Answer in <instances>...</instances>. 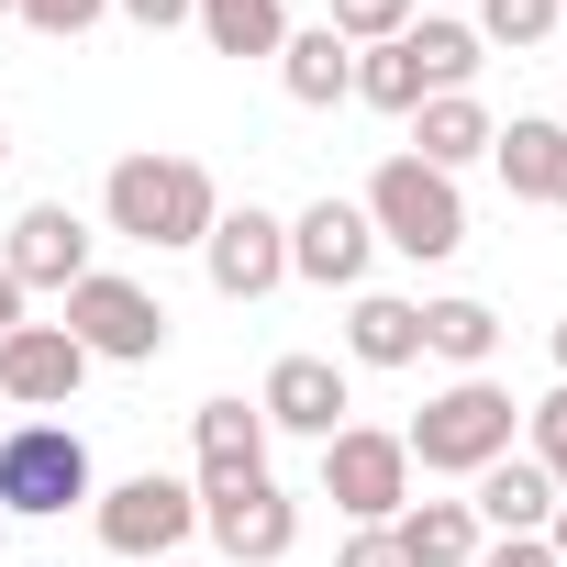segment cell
Wrapping results in <instances>:
<instances>
[{
  "label": "cell",
  "mask_w": 567,
  "mask_h": 567,
  "mask_svg": "<svg viewBox=\"0 0 567 567\" xmlns=\"http://www.w3.org/2000/svg\"><path fill=\"white\" fill-rule=\"evenodd\" d=\"M423 357H445L456 379H489V357H501V312H489V301H467V290L423 301Z\"/></svg>",
  "instance_id": "21"
},
{
  "label": "cell",
  "mask_w": 567,
  "mask_h": 567,
  "mask_svg": "<svg viewBox=\"0 0 567 567\" xmlns=\"http://www.w3.org/2000/svg\"><path fill=\"white\" fill-rule=\"evenodd\" d=\"M12 323H23V278L0 267V334H12Z\"/></svg>",
  "instance_id": "32"
},
{
  "label": "cell",
  "mask_w": 567,
  "mask_h": 567,
  "mask_svg": "<svg viewBox=\"0 0 567 567\" xmlns=\"http://www.w3.org/2000/svg\"><path fill=\"white\" fill-rule=\"evenodd\" d=\"M357 101H368V112H401V123L434 101V79H423V56H412V23H401L390 45H357Z\"/></svg>",
  "instance_id": "22"
},
{
  "label": "cell",
  "mask_w": 567,
  "mask_h": 567,
  "mask_svg": "<svg viewBox=\"0 0 567 567\" xmlns=\"http://www.w3.org/2000/svg\"><path fill=\"white\" fill-rule=\"evenodd\" d=\"M323 501H334L346 523H401V501H412V445H401L390 423L323 434Z\"/></svg>",
  "instance_id": "8"
},
{
  "label": "cell",
  "mask_w": 567,
  "mask_h": 567,
  "mask_svg": "<svg viewBox=\"0 0 567 567\" xmlns=\"http://www.w3.org/2000/svg\"><path fill=\"white\" fill-rule=\"evenodd\" d=\"M390 545H401V567H478V512L467 501H401V523H390Z\"/></svg>",
  "instance_id": "18"
},
{
  "label": "cell",
  "mask_w": 567,
  "mask_h": 567,
  "mask_svg": "<svg viewBox=\"0 0 567 567\" xmlns=\"http://www.w3.org/2000/svg\"><path fill=\"white\" fill-rule=\"evenodd\" d=\"M79 379H90V346L68 323H12L0 334V401L12 412H68Z\"/></svg>",
  "instance_id": "10"
},
{
  "label": "cell",
  "mask_w": 567,
  "mask_h": 567,
  "mask_svg": "<svg viewBox=\"0 0 567 567\" xmlns=\"http://www.w3.org/2000/svg\"><path fill=\"white\" fill-rule=\"evenodd\" d=\"M412 56H423V79H434V90H467V79L489 68V45H478L467 23H445V12H412Z\"/></svg>",
  "instance_id": "24"
},
{
  "label": "cell",
  "mask_w": 567,
  "mask_h": 567,
  "mask_svg": "<svg viewBox=\"0 0 567 567\" xmlns=\"http://www.w3.org/2000/svg\"><path fill=\"white\" fill-rule=\"evenodd\" d=\"M101 12H112V0H12V23H34V34H56V45H79Z\"/></svg>",
  "instance_id": "28"
},
{
  "label": "cell",
  "mask_w": 567,
  "mask_h": 567,
  "mask_svg": "<svg viewBox=\"0 0 567 567\" xmlns=\"http://www.w3.org/2000/svg\"><path fill=\"white\" fill-rule=\"evenodd\" d=\"M556 156H567V123H545V112H512L489 134V167H501L512 200H556Z\"/></svg>",
  "instance_id": "19"
},
{
  "label": "cell",
  "mask_w": 567,
  "mask_h": 567,
  "mask_svg": "<svg viewBox=\"0 0 567 567\" xmlns=\"http://www.w3.org/2000/svg\"><path fill=\"white\" fill-rule=\"evenodd\" d=\"M189 23L212 34V56H278L290 45V12H278V0H200Z\"/></svg>",
  "instance_id": "23"
},
{
  "label": "cell",
  "mask_w": 567,
  "mask_h": 567,
  "mask_svg": "<svg viewBox=\"0 0 567 567\" xmlns=\"http://www.w3.org/2000/svg\"><path fill=\"white\" fill-rule=\"evenodd\" d=\"M0 12H12V0H0Z\"/></svg>",
  "instance_id": "40"
},
{
  "label": "cell",
  "mask_w": 567,
  "mask_h": 567,
  "mask_svg": "<svg viewBox=\"0 0 567 567\" xmlns=\"http://www.w3.org/2000/svg\"><path fill=\"white\" fill-rule=\"evenodd\" d=\"M256 412H267V434H312V445H323V434H346L357 390H346V368H334V357H312V346H301V357H278V368H267Z\"/></svg>",
  "instance_id": "12"
},
{
  "label": "cell",
  "mask_w": 567,
  "mask_h": 567,
  "mask_svg": "<svg viewBox=\"0 0 567 567\" xmlns=\"http://www.w3.org/2000/svg\"><path fill=\"white\" fill-rule=\"evenodd\" d=\"M512 423H523V401H512L501 379H445V390L401 423V445H412L423 478H478L489 456H512Z\"/></svg>",
  "instance_id": "3"
},
{
  "label": "cell",
  "mask_w": 567,
  "mask_h": 567,
  "mask_svg": "<svg viewBox=\"0 0 567 567\" xmlns=\"http://www.w3.org/2000/svg\"><path fill=\"white\" fill-rule=\"evenodd\" d=\"M346 357H357V368H412V357H423V301H401V290H357V312H346Z\"/></svg>",
  "instance_id": "20"
},
{
  "label": "cell",
  "mask_w": 567,
  "mask_h": 567,
  "mask_svg": "<svg viewBox=\"0 0 567 567\" xmlns=\"http://www.w3.org/2000/svg\"><path fill=\"white\" fill-rule=\"evenodd\" d=\"M545 346H556V379H567V312H556V334H545Z\"/></svg>",
  "instance_id": "34"
},
{
  "label": "cell",
  "mask_w": 567,
  "mask_h": 567,
  "mask_svg": "<svg viewBox=\"0 0 567 567\" xmlns=\"http://www.w3.org/2000/svg\"><path fill=\"white\" fill-rule=\"evenodd\" d=\"M545 545H556V567H567V501H556V523H545Z\"/></svg>",
  "instance_id": "33"
},
{
  "label": "cell",
  "mask_w": 567,
  "mask_h": 567,
  "mask_svg": "<svg viewBox=\"0 0 567 567\" xmlns=\"http://www.w3.org/2000/svg\"><path fill=\"white\" fill-rule=\"evenodd\" d=\"M334 567H401V545H390V523H357V534H346V556H334Z\"/></svg>",
  "instance_id": "30"
},
{
  "label": "cell",
  "mask_w": 567,
  "mask_h": 567,
  "mask_svg": "<svg viewBox=\"0 0 567 567\" xmlns=\"http://www.w3.org/2000/svg\"><path fill=\"white\" fill-rule=\"evenodd\" d=\"M167 567H212V556H167Z\"/></svg>",
  "instance_id": "36"
},
{
  "label": "cell",
  "mask_w": 567,
  "mask_h": 567,
  "mask_svg": "<svg viewBox=\"0 0 567 567\" xmlns=\"http://www.w3.org/2000/svg\"><path fill=\"white\" fill-rule=\"evenodd\" d=\"M56 323L90 346V368H156L167 357V301L145 290V278H123V267H90Z\"/></svg>",
  "instance_id": "5"
},
{
  "label": "cell",
  "mask_w": 567,
  "mask_h": 567,
  "mask_svg": "<svg viewBox=\"0 0 567 567\" xmlns=\"http://www.w3.org/2000/svg\"><path fill=\"white\" fill-rule=\"evenodd\" d=\"M556 34H567V0H556Z\"/></svg>",
  "instance_id": "38"
},
{
  "label": "cell",
  "mask_w": 567,
  "mask_h": 567,
  "mask_svg": "<svg viewBox=\"0 0 567 567\" xmlns=\"http://www.w3.org/2000/svg\"><path fill=\"white\" fill-rule=\"evenodd\" d=\"M0 167H12V134H0Z\"/></svg>",
  "instance_id": "37"
},
{
  "label": "cell",
  "mask_w": 567,
  "mask_h": 567,
  "mask_svg": "<svg viewBox=\"0 0 567 567\" xmlns=\"http://www.w3.org/2000/svg\"><path fill=\"white\" fill-rule=\"evenodd\" d=\"M90 534L112 545V556H178L189 534H200V478H167V467H145V478H112L101 501H90Z\"/></svg>",
  "instance_id": "7"
},
{
  "label": "cell",
  "mask_w": 567,
  "mask_h": 567,
  "mask_svg": "<svg viewBox=\"0 0 567 567\" xmlns=\"http://www.w3.org/2000/svg\"><path fill=\"white\" fill-rule=\"evenodd\" d=\"M323 23H334L346 45H390V34L412 23V0H334V12H323Z\"/></svg>",
  "instance_id": "27"
},
{
  "label": "cell",
  "mask_w": 567,
  "mask_h": 567,
  "mask_svg": "<svg viewBox=\"0 0 567 567\" xmlns=\"http://www.w3.org/2000/svg\"><path fill=\"white\" fill-rule=\"evenodd\" d=\"M0 545H12V523H0Z\"/></svg>",
  "instance_id": "39"
},
{
  "label": "cell",
  "mask_w": 567,
  "mask_h": 567,
  "mask_svg": "<svg viewBox=\"0 0 567 567\" xmlns=\"http://www.w3.org/2000/svg\"><path fill=\"white\" fill-rule=\"evenodd\" d=\"M200 267H212V290H223V301H267L278 278H290V223L256 212V200H234V212L200 234Z\"/></svg>",
  "instance_id": "9"
},
{
  "label": "cell",
  "mask_w": 567,
  "mask_h": 567,
  "mask_svg": "<svg viewBox=\"0 0 567 567\" xmlns=\"http://www.w3.org/2000/svg\"><path fill=\"white\" fill-rule=\"evenodd\" d=\"M101 501V467H90V434L79 423H12L0 434V523H68Z\"/></svg>",
  "instance_id": "2"
},
{
  "label": "cell",
  "mask_w": 567,
  "mask_h": 567,
  "mask_svg": "<svg viewBox=\"0 0 567 567\" xmlns=\"http://www.w3.org/2000/svg\"><path fill=\"white\" fill-rule=\"evenodd\" d=\"M489 134H501V123H489V101H478V90H434V101L412 112V156H423V167H445V178H456V167H478V156H489Z\"/></svg>",
  "instance_id": "16"
},
{
  "label": "cell",
  "mask_w": 567,
  "mask_h": 567,
  "mask_svg": "<svg viewBox=\"0 0 567 567\" xmlns=\"http://www.w3.org/2000/svg\"><path fill=\"white\" fill-rule=\"evenodd\" d=\"M200 534H212V567H278L301 545V501L267 467L256 478H200Z\"/></svg>",
  "instance_id": "6"
},
{
  "label": "cell",
  "mask_w": 567,
  "mask_h": 567,
  "mask_svg": "<svg viewBox=\"0 0 567 567\" xmlns=\"http://www.w3.org/2000/svg\"><path fill=\"white\" fill-rule=\"evenodd\" d=\"M112 12H123V23H145V34H178L200 0H112Z\"/></svg>",
  "instance_id": "31"
},
{
  "label": "cell",
  "mask_w": 567,
  "mask_h": 567,
  "mask_svg": "<svg viewBox=\"0 0 567 567\" xmlns=\"http://www.w3.org/2000/svg\"><path fill=\"white\" fill-rule=\"evenodd\" d=\"M467 512H478V534H545L556 523V478L534 456H489L467 478Z\"/></svg>",
  "instance_id": "14"
},
{
  "label": "cell",
  "mask_w": 567,
  "mask_h": 567,
  "mask_svg": "<svg viewBox=\"0 0 567 567\" xmlns=\"http://www.w3.org/2000/svg\"><path fill=\"white\" fill-rule=\"evenodd\" d=\"M278 90H290L301 112H334V101H357V45H346L334 23H301L290 45H278Z\"/></svg>",
  "instance_id": "15"
},
{
  "label": "cell",
  "mask_w": 567,
  "mask_h": 567,
  "mask_svg": "<svg viewBox=\"0 0 567 567\" xmlns=\"http://www.w3.org/2000/svg\"><path fill=\"white\" fill-rule=\"evenodd\" d=\"M467 34L501 45V56H534V45H556V0H478Z\"/></svg>",
  "instance_id": "25"
},
{
  "label": "cell",
  "mask_w": 567,
  "mask_h": 567,
  "mask_svg": "<svg viewBox=\"0 0 567 567\" xmlns=\"http://www.w3.org/2000/svg\"><path fill=\"white\" fill-rule=\"evenodd\" d=\"M478 567H556V545H545V534H489Z\"/></svg>",
  "instance_id": "29"
},
{
  "label": "cell",
  "mask_w": 567,
  "mask_h": 567,
  "mask_svg": "<svg viewBox=\"0 0 567 567\" xmlns=\"http://www.w3.org/2000/svg\"><path fill=\"white\" fill-rule=\"evenodd\" d=\"M189 456H200V478H256L267 467V412L256 401H200L189 412Z\"/></svg>",
  "instance_id": "17"
},
{
  "label": "cell",
  "mask_w": 567,
  "mask_h": 567,
  "mask_svg": "<svg viewBox=\"0 0 567 567\" xmlns=\"http://www.w3.org/2000/svg\"><path fill=\"white\" fill-rule=\"evenodd\" d=\"M523 434H534V467H545V478H556V501H567V379L523 412Z\"/></svg>",
  "instance_id": "26"
},
{
  "label": "cell",
  "mask_w": 567,
  "mask_h": 567,
  "mask_svg": "<svg viewBox=\"0 0 567 567\" xmlns=\"http://www.w3.org/2000/svg\"><path fill=\"white\" fill-rule=\"evenodd\" d=\"M90 245H101V234H90L68 200H34V212L12 223V245H0V267L23 278V301H34V290H56V301H68L79 278H90Z\"/></svg>",
  "instance_id": "11"
},
{
  "label": "cell",
  "mask_w": 567,
  "mask_h": 567,
  "mask_svg": "<svg viewBox=\"0 0 567 567\" xmlns=\"http://www.w3.org/2000/svg\"><path fill=\"white\" fill-rule=\"evenodd\" d=\"M556 212H567V156H556Z\"/></svg>",
  "instance_id": "35"
},
{
  "label": "cell",
  "mask_w": 567,
  "mask_h": 567,
  "mask_svg": "<svg viewBox=\"0 0 567 567\" xmlns=\"http://www.w3.org/2000/svg\"><path fill=\"white\" fill-rule=\"evenodd\" d=\"M101 223H112L123 245H145V256H178V245H200V234L223 223V189H212L200 156L145 145V156H112V178H101Z\"/></svg>",
  "instance_id": "1"
},
{
  "label": "cell",
  "mask_w": 567,
  "mask_h": 567,
  "mask_svg": "<svg viewBox=\"0 0 567 567\" xmlns=\"http://www.w3.org/2000/svg\"><path fill=\"white\" fill-rule=\"evenodd\" d=\"M357 212H368V234H379L390 256H412V267H445V256L467 245V200H456V178L423 167V156H390Z\"/></svg>",
  "instance_id": "4"
},
{
  "label": "cell",
  "mask_w": 567,
  "mask_h": 567,
  "mask_svg": "<svg viewBox=\"0 0 567 567\" xmlns=\"http://www.w3.org/2000/svg\"><path fill=\"white\" fill-rule=\"evenodd\" d=\"M368 256H379V234H368V212L334 200V189L290 223V278H312V290H368Z\"/></svg>",
  "instance_id": "13"
}]
</instances>
